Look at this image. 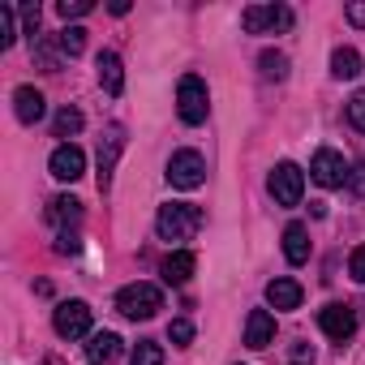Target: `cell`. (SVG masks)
Returning a JSON list of instances; mask_svg holds the SVG:
<instances>
[{
    "instance_id": "cell-1",
    "label": "cell",
    "mask_w": 365,
    "mask_h": 365,
    "mask_svg": "<svg viewBox=\"0 0 365 365\" xmlns=\"http://www.w3.org/2000/svg\"><path fill=\"white\" fill-rule=\"evenodd\" d=\"M198 228H202V211H198L194 202H168V207H159V215H155V232H159L163 241H194Z\"/></svg>"
},
{
    "instance_id": "cell-2",
    "label": "cell",
    "mask_w": 365,
    "mask_h": 365,
    "mask_svg": "<svg viewBox=\"0 0 365 365\" xmlns=\"http://www.w3.org/2000/svg\"><path fill=\"white\" fill-rule=\"evenodd\" d=\"M176 112H180V120H185V125H202V120H207L211 95H207V82H202L198 73H185V78H180V86H176Z\"/></svg>"
},
{
    "instance_id": "cell-3",
    "label": "cell",
    "mask_w": 365,
    "mask_h": 365,
    "mask_svg": "<svg viewBox=\"0 0 365 365\" xmlns=\"http://www.w3.org/2000/svg\"><path fill=\"white\" fill-rule=\"evenodd\" d=\"M116 309L125 314V318H155L159 309H163V292L155 288V284H125L120 292H116Z\"/></svg>"
},
{
    "instance_id": "cell-4",
    "label": "cell",
    "mask_w": 365,
    "mask_h": 365,
    "mask_svg": "<svg viewBox=\"0 0 365 365\" xmlns=\"http://www.w3.org/2000/svg\"><path fill=\"white\" fill-rule=\"evenodd\" d=\"M207 180V159L198 150H176L168 159V185L172 190H198Z\"/></svg>"
},
{
    "instance_id": "cell-5",
    "label": "cell",
    "mask_w": 365,
    "mask_h": 365,
    "mask_svg": "<svg viewBox=\"0 0 365 365\" xmlns=\"http://www.w3.org/2000/svg\"><path fill=\"white\" fill-rule=\"evenodd\" d=\"M241 26L250 35H275V31H292V9L288 5H250L241 14Z\"/></svg>"
},
{
    "instance_id": "cell-6",
    "label": "cell",
    "mask_w": 365,
    "mask_h": 365,
    "mask_svg": "<svg viewBox=\"0 0 365 365\" xmlns=\"http://www.w3.org/2000/svg\"><path fill=\"white\" fill-rule=\"evenodd\" d=\"M52 327L61 339H91V305L86 301H61L52 314Z\"/></svg>"
},
{
    "instance_id": "cell-7",
    "label": "cell",
    "mask_w": 365,
    "mask_h": 365,
    "mask_svg": "<svg viewBox=\"0 0 365 365\" xmlns=\"http://www.w3.org/2000/svg\"><path fill=\"white\" fill-rule=\"evenodd\" d=\"M267 190H271V198H275L279 207H297L301 194H305V172H301L297 163H275Z\"/></svg>"
},
{
    "instance_id": "cell-8",
    "label": "cell",
    "mask_w": 365,
    "mask_h": 365,
    "mask_svg": "<svg viewBox=\"0 0 365 365\" xmlns=\"http://www.w3.org/2000/svg\"><path fill=\"white\" fill-rule=\"evenodd\" d=\"M318 327H322V335H327V339L348 344V339H352V331H356V309H352V305L331 301V305H322V309H318Z\"/></svg>"
},
{
    "instance_id": "cell-9",
    "label": "cell",
    "mask_w": 365,
    "mask_h": 365,
    "mask_svg": "<svg viewBox=\"0 0 365 365\" xmlns=\"http://www.w3.org/2000/svg\"><path fill=\"white\" fill-rule=\"evenodd\" d=\"M348 163H344V155L339 150H331V146H322L318 155H314V163H309V176L318 180V185L322 190H339L344 185V180H348Z\"/></svg>"
},
{
    "instance_id": "cell-10",
    "label": "cell",
    "mask_w": 365,
    "mask_h": 365,
    "mask_svg": "<svg viewBox=\"0 0 365 365\" xmlns=\"http://www.w3.org/2000/svg\"><path fill=\"white\" fill-rule=\"evenodd\" d=\"M120 150H125V129L120 125H108L103 129V142H99V190L103 194L112 190V172H116Z\"/></svg>"
},
{
    "instance_id": "cell-11",
    "label": "cell",
    "mask_w": 365,
    "mask_h": 365,
    "mask_svg": "<svg viewBox=\"0 0 365 365\" xmlns=\"http://www.w3.org/2000/svg\"><path fill=\"white\" fill-rule=\"evenodd\" d=\"M48 168H52V176H56V180H78V176L86 172V155H82V146H73V142H61V146L52 150Z\"/></svg>"
},
{
    "instance_id": "cell-12",
    "label": "cell",
    "mask_w": 365,
    "mask_h": 365,
    "mask_svg": "<svg viewBox=\"0 0 365 365\" xmlns=\"http://www.w3.org/2000/svg\"><path fill=\"white\" fill-rule=\"evenodd\" d=\"M43 220H48L56 232H69V228H78V224H82V202H78V198H69V194H61V198H52V202H48Z\"/></svg>"
},
{
    "instance_id": "cell-13",
    "label": "cell",
    "mask_w": 365,
    "mask_h": 365,
    "mask_svg": "<svg viewBox=\"0 0 365 365\" xmlns=\"http://www.w3.org/2000/svg\"><path fill=\"white\" fill-rule=\"evenodd\" d=\"M116 356H120V335L116 331H95L86 339V361L91 365H112Z\"/></svg>"
},
{
    "instance_id": "cell-14",
    "label": "cell",
    "mask_w": 365,
    "mask_h": 365,
    "mask_svg": "<svg viewBox=\"0 0 365 365\" xmlns=\"http://www.w3.org/2000/svg\"><path fill=\"white\" fill-rule=\"evenodd\" d=\"M14 112H18L22 125H35V120H43L48 103H43V95H39L35 86H18V91H14Z\"/></svg>"
},
{
    "instance_id": "cell-15",
    "label": "cell",
    "mask_w": 365,
    "mask_h": 365,
    "mask_svg": "<svg viewBox=\"0 0 365 365\" xmlns=\"http://www.w3.org/2000/svg\"><path fill=\"white\" fill-rule=\"evenodd\" d=\"M194 267H198V258H194L190 250H172L159 271H163L168 284H190V279H194Z\"/></svg>"
},
{
    "instance_id": "cell-16",
    "label": "cell",
    "mask_w": 365,
    "mask_h": 365,
    "mask_svg": "<svg viewBox=\"0 0 365 365\" xmlns=\"http://www.w3.org/2000/svg\"><path fill=\"white\" fill-rule=\"evenodd\" d=\"M271 339H275V318L267 309H250V318H245V344L250 348H267Z\"/></svg>"
},
{
    "instance_id": "cell-17",
    "label": "cell",
    "mask_w": 365,
    "mask_h": 365,
    "mask_svg": "<svg viewBox=\"0 0 365 365\" xmlns=\"http://www.w3.org/2000/svg\"><path fill=\"white\" fill-rule=\"evenodd\" d=\"M284 258H288L292 267L309 262V228H305V224H288V228H284Z\"/></svg>"
},
{
    "instance_id": "cell-18",
    "label": "cell",
    "mask_w": 365,
    "mask_h": 365,
    "mask_svg": "<svg viewBox=\"0 0 365 365\" xmlns=\"http://www.w3.org/2000/svg\"><path fill=\"white\" fill-rule=\"evenodd\" d=\"M95 69H99V82H103L108 95H120L125 91V69H120V56L116 52H99Z\"/></svg>"
},
{
    "instance_id": "cell-19",
    "label": "cell",
    "mask_w": 365,
    "mask_h": 365,
    "mask_svg": "<svg viewBox=\"0 0 365 365\" xmlns=\"http://www.w3.org/2000/svg\"><path fill=\"white\" fill-rule=\"evenodd\" d=\"M267 305H275V309H297V305H301V284H297V279H271V284H267Z\"/></svg>"
},
{
    "instance_id": "cell-20",
    "label": "cell",
    "mask_w": 365,
    "mask_h": 365,
    "mask_svg": "<svg viewBox=\"0 0 365 365\" xmlns=\"http://www.w3.org/2000/svg\"><path fill=\"white\" fill-rule=\"evenodd\" d=\"M361 65H365V61H361L356 48H335V52H331V73H335V78H356Z\"/></svg>"
},
{
    "instance_id": "cell-21",
    "label": "cell",
    "mask_w": 365,
    "mask_h": 365,
    "mask_svg": "<svg viewBox=\"0 0 365 365\" xmlns=\"http://www.w3.org/2000/svg\"><path fill=\"white\" fill-rule=\"evenodd\" d=\"M258 69H262V78L284 82V78H288V56H284V52H262V56H258Z\"/></svg>"
},
{
    "instance_id": "cell-22",
    "label": "cell",
    "mask_w": 365,
    "mask_h": 365,
    "mask_svg": "<svg viewBox=\"0 0 365 365\" xmlns=\"http://www.w3.org/2000/svg\"><path fill=\"white\" fill-rule=\"evenodd\" d=\"M56 48H61V56H78V52L86 48V31H82V26H65V31L56 35Z\"/></svg>"
},
{
    "instance_id": "cell-23",
    "label": "cell",
    "mask_w": 365,
    "mask_h": 365,
    "mask_svg": "<svg viewBox=\"0 0 365 365\" xmlns=\"http://www.w3.org/2000/svg\"><path fill=\"white\" fill-rule=\"evenodd\" d=\"M78 129H82V112H78V108H61L56 120H52V133H56V138H73Z\"/></svg>"
},
{
    "instance_id": "cell-24",
    "label": "cell",
    "mask_w": 365,
    "mask_h": 365,
    "mask_svg": "<svg viewBox=\"0 0 365 365\" xmlns=\"http://www.w3.org/2000/svg\"><path fill=\"white\" fill-rule=\"evenodd\" d=\"M129 365H163V348H159L155 339H138V348H133Z\"/></svg>"
},
{
    "instance_id": "cell-25",
    "label": "cell",
    "mask_w": 365,
    "mask_h": 365,
    "mask_svg": "<svg viewBox=\"0 0 365 365\" xmlns=\"http://www.w3.org/2000/svg\"><path fill=\"white\" fill-rule=\"evenodd\" d=\"M35 61H39V69H48V73L61 69V52H56L48 39H35Z\"/></svg>"
},
{
    "instance_id": "cell-26",
    "label": "cell",
    "mask_w": 365,
    "mask_h": 365,
    "mask_svg": "<svg viewBox=\"0 0 365 365\" xmlns=\"http://www.w3.org/2000/svg\"><path fill=\"white\" fill-rule=\"evenodd\" d=\"M168 339H172L176 348H185V344L194 339V322H190V318H172V327H168Z\"/></svg>"
},
{
    "instance_id": "cell-27",
    "label": "cell",
    "mask_w": 365,
    "mask_h": 365,
    "mask_svg": "<svg viewBox=\"0 0 365 365\" xmlns=\"http://www.w3.org/2000/svg\"><path fill=\"white\" fill-rule=\"evenodd\" d=\"M18 39V26H14V9L9 5H0V48H14Z\"/></svg>"
},
{
    "instance_id": "cell-28",
    "label": "cell",
    "mask_w": 365,
    "mask_h": 365,
    "mask_svg": "<svg viewBox=\"0 0 365 365\" xmlns=\"http://www.w3.org/2000/svg\"><path fill=\"white\" fill-rule=\"evenodd\" d=\"M348 120H352V125L365 133V91H356V95L348 99Z\"/></svg>"
},
{
    "instance_id": "cell-29",
    "label": "cell",
    "mask_w": 365,
    "mask_h": 365,
    "mask_svg": "<svg viewBox=\"0 0 365 365\" xmlns=\"http://www.w3.org/2000/svg\"><path fill=\"white\" fill-rule=\"evenodd\" d=\"M61 18H82V14H91L95 9V0H61Z\"/></svg>"
},
{
    "instance_id": "cell-30",
    "label": "cell",
    "mask_w": 365,
    "mask_h": 365,
    "mask_svg": "<svg viewBox=\"0 0 365 365\" xmlns=\"http://www.w3.org/2000/svg\"><path fill=\"white\" fill-rule=\"evenodd\" d=\"M56 254H78L82 250V241H78V232H56V245H52Z\"/></svg>"
},
{
    "instance_id": "cell-31",
    "label": "cell",
    "mask_w": 365,
    "mask_h": 365,
    "mask_svg": "<svg viewBox=\"0 0 365 365\" xmlns=\"http://www.w3.org/2000/svg\"><path fill=\"white\" fill-rule=\"evenodd\" d=\"M348 271H352V279H356V284H365V245H356V250H352Z\"/></svg>"
},
{
    "instance_id": "cell-32",
    "label": "cell",
    "mask_w": 365,
    "mask_h": 365,
    "mask_svg": "<svg viewBox=\"0 0 365 365\" xmlns=\"http://www.w3.org/2000/svg\"><path fill=\"white\" fill-rule=\"evenodd\" d=\"M348 190H352V194H365V163H352V172H348Z\"/></svg>"
},
{
    "instance_id": "cell-33",
    "label": "cell",
    "mask_w": 365,
    "mask_h": 365,
    "mask_svg": "<svg viewBox=\"0 0 365 365\" xmlns=\"http://www.w3.org/2000/svg\"><path fill=\"white\" fill-rule=\"evenodd\" d=\"M344 18H348L352 26H361V31H365V5H348V9H344Z\"/></svg>"
},
{
    "instance_id": "cell-34",
    "label": "cell",
    "mask_w": 365,
    "mask_h": 365,
    "mask_svg": "<svg viewBox=\"0 0 365 365\" xmlns=\"http://www.w3.org/2000/svg\"><path fill=\"white\" fill-rule=\"evenodd\" d=\"M292 361H297V365H305V361H314V348H297V352H292Z\"/></svg>"
}]
</instances>
